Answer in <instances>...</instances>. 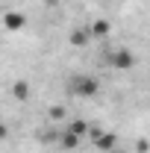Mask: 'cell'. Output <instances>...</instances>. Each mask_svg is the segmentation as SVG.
<instances>
[{
  "label": "cell",
  "instance_id": "cell-1",
  "mask_svg": "<svg viewBox=\"0 0 150 153\" xmlns=\"http://www.w3.org/2000/svg\"><path fill=\"white\" fill-rule=\"evenodd\" d=\"M68 91L74 97H82V100H88L100 91V79L91 74H74L71 76V82H68Z\"/></svg>",
  "mask_w": 150,
  "mask_h": 153
},
{
  "label": "cell",
  "instance_id": "cell-2",
  "mask_svg": "<svg viewBox=\"0 0 150 153\" xmlns=\"http://www.w3.org/2000/svg\"><path fill=\"white\" fill-rule=\"evenodd\" d=\"M106 62L112 65L115 71H132L135 56H132V50H127V47H118V50H112V53L106 56Z\"/></svg>",
  "mask_w": 150,
  "mask_h": 153
},
{
  "label": "cell",
  "instance_id": "cell-3",
  "mask_svg": "<svg viewBox=\"0 0 150 153\" xmlns=\"http://www.w3.org/2000/svg\"><path fill=\"white\" fill-rule=\"evenodd\" d=\"M24 27H27V15H24V12L9 9V12L3 15V30H9V33H21Z\"/></svg>",
  "mask_w": 150,
  "mask_h": 153
},
{
  "label": "cell",
  "instance_id": "cell-4",
  "mask_svg": "<svg viewBox=\"0 0 150 153\" xmlns=\"http://www.w3.org/2000/svg\"><path fill=\"white\" fill-rule=\"evenodd\" d=\"M91 138H94V147L103 150V153H112L115 144H118V135H115V133H100V130H94Z\"/></svg>",
  "mask_w": 150,
  "mask_h": 153
},
{
  "label": "cell",
  "instance_id": "cell-5",
  "mask_svg": "<svg viewBox=\"0 0 150 153\" xmlns=\"http://www.w3.org/2000/svg\"><path fill=\"white\" fill-rule=\"evenodd\" d=\"M91 38L94 36H91L88 27H74V30H71V44H74V47H85Z\"/></svg>",
  "mask_w": 150,
  "mask_h": 153
},
{
  "label": "cell",
  "instance_id": "cell-6",
  "mask_svg": "<svg viewBox=\"0 0 150 153\" xmlns=\"http://www.w3.org/2000/svg\"><path fill=\"white\" fill-rule=\"evenodd\" d=\"M79 138H82V135L65 130V133L59 135V144H62V150H76V147H79Z\"/></svg>",
  "mask_w": 150,
  "mask_h": 153
},
{
  "label": "cell",
  "instance_id": "cell-7",
  "mask_svg": "<svg viewBox=\"0 0 150 153\" xmlns=\"http://www.w3.org/2000/svg\"><path fill=\"white\" fill-rule=\"evenodd\" d=\"M88 30H91V36H94V38H106L112 27H109V21H106V18H97L91 27H88Z\"/></svg>",
  "mask_w": 150,
  "mask_h": 153
},
{
  "label": "cell",
  "instance_id": "cell-8",
  "mask_svg": "<svg viewBox=\"0 0 150 153\" xmlns=\"http://www.w3.org/2000/svg\"><path fill=\"white\" fill-rule=\"evenodd\" d=\"M12 97H15V100H27V97H30V85H27L24 79H18V82L12 85Z\"/></svg>",
  "mask_w": 150,
  "mask_h": 153
},
{
  "label": "cell",
  "instance_id": "cell-9",
  "mask_svg": "<svg viewBox=\"0 0 150 153\" xmlns=\"http://www.w3.org/2000/svg\"><path fill=\"white\" fill-rule=\"evenodd\" d=\"M68 130H71V133H76V135H85V133H88V124L76 118V121H71V124H68Z\"/></svg>",
  "mask_w": 150,
  "mask_h": 153
},
{
  "label": "cell",
  "instance_id": "cell-10",
  "mask_svg": "<svg viewBox=\"0 0 150 153\" xmlns=\"http://www.w3.org/2000/svg\"><path fill=\"white\" fill-rule=\"evenodd\" d=\"M65 115H68V112H65V106H59V103H56V106H50L47 118H50V121H65Z\"/></svg>",
  "mask_w": 150,
  "mask_h": 153
},
{
  "label": "cell",
  "instance_id": "cell-11",
  "mask_svg": "<svg viewBox=\"0 0 150 153\" xmlns=\"http://www.w3.org/2000/svg\"><path fill=\"white\" fill-rule=\"evenodd\" d=\"M6 135H9V127H6V124L0 121V138H6Z\"/></svg>",
  "mask_w": 150,
  "mask_h": 153
},
{
  "label": "cell",
  "instance_id": "cell-12",
  "mask_svg": "<svg viewBox=\"0 0 150 153\" xmlns=\"http://www.w3.org/2000/svg\"><path fill=\"white\" fill-rule=\"evenodd\" d=\"M112 153H118V150H112Z\"/></svg>",
  "mask_w": 150,
  "mask_h": 153
}]
</instances>
